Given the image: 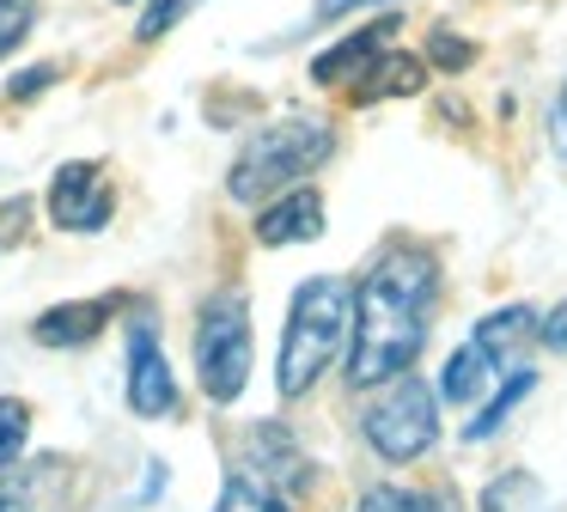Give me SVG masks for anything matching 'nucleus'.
I'll return each mask as SVG.
<instances>
[{"label":"nucleus","mask_w":567,"mask_h":512,"mask_svg":"<svg viewBox=\"0 0 567 512\" xmlns=\"http://www.w3.org/2000/svg\"><path fill=\"white\" fill-rule=\"evenodd\" d=\"M530 336H537V311H530V305H501V311L482 317L470 341H476V348L494 360V372H513Z\"/></svg>","instance_id":"nucleus-10"},{"label":"nucleus","mask_w":567,"mask_h":512,"mask_svg":"<svg viewBox=\"0 0 567 512\" xmlns=\"http://www.w3.org/2000/svg\"><path fill=\"white\" fill-rule=\"evenodd\" d=\"M111 207H116V195H111V183H104V171L92 165V158H74V165L55 171L50 219L62 232H99L104 219H111Z\"/></svg>","instance_id":"nucleus-7"},{"label":"nucleus","mask_w":567,"mask_h":512,"mask_svg":"<svg viewBox=\"0 0 567 512\" xmlns=\"http://www.w3.org/2000/svg\"><path fill=\"white\" fill-rule=\"evenodd\" d=\"M433 305H440V268L415 244H384L367 280L354 287V336H348V385L367 390L409 372L427 348Z\"/></svg>","instance_id":"nucleus-1"},{"label":"nucleus","mask_w":567,"mask_h":512,"mask_svg":"<svg viewBox=\"0 0 567 512\" xmlns=\"http://www.w3.org/2000/svg\"><path fill=\"white\" fill-rule=\"evenodd\" d=\"M530 390H537V372H530V366H513V372H506V385L494 390L488 402H482V414H476V421H464V439H470V446H482V439H494V433L506 427V414H513L518 402L530 397Z\"/></svg>","instance_id":"nucleus-13"},{"label":"nucleus","mask_w":567,"mask_h":512,"mask_svg":"<svg viewBox=\"0 0 567 512\" xmlns=\"http://www.w3.org/2000/svg\"><path fill=\"white\" fill-rule=\"evenodd\" d=\"M323 232V195L318 190H306V183H293L287 195H275L269 207L257 214V244H306V238H318Z\"/></svg>","instance_id":"nucleus-9"},{"label":"nucleus","mask_w":567,"mask_h":512,"mask_svg":"<svg viewBox=\"0 0 567 512\" xmlns=\"http://www.w3.org/2000/svg\"><path fill=\"white\" fill-rule=\"evenodd\" d=\"M482 512H555V500L530 470H506L482 488Z\"/></svg>","instance_id":"nucleus-15"},{"label":"nucleus","mask_w":567,"mask_h":512,"mask_svg":"<svg viewBox=\"0 0 567 512\" xmlns=\"http://www.w3.org/2000/svg\"><path fill=\"white\" fill-rule=\"evenodd\" d=\"M427 61L452 73V68H470V61H476V49L457 43V37H445V31H433V37H427Z\"/></svg>","instance_id":"nucleus-23"},{"label":"nucleus","mask_w":567,"mask_h":512,"mask_svg":"<svg viewBox=\"0 0 567 512\" xmlns=\"http://www.w3.org/2000/svg\"><path fill=\"white\" fill-rule=\"evenodd\" d=\"M549 141H555V153H567V85H561V98H555V110H549Z\"/></svg>","instance_id":"nucleus-26"},{"label":"nucleus","mask_w":567,"mask_h":512,"mask_svg":"<svg viewBox=\"0 0 567 512\" xmlns=\"http://www.w3.org/2000/svg\"><path fill=\"white\" fill-rule=\"evenodd\" d=\"M354 7H379V0H318V19H342Z\"/></svg>","instance_id":"nucleus-27"},{"label":"nucleus","mask_w":567,"mask_h":512,"mask_svg":"<svg viewBox=\"0 0 567 512\" xmlns=\"http://www.w3.org/2000/svg\"><path fill=\"white\" fill-rule=\"evenodd\" d=\"M488 378H494V360L476 348V341H464V348L445 360V378H440V397L445 402H457V409H470V402L488 390Z\"/></svg>","instance_id":"nucleus-14"},{"label":"nucleus","mask_w":567,"mask_h":512,"mask_svg":"<svg viewBox=\"0 0 567 512\" xmlns=\"http://www.w3.org/2000/svg\"><path fill=\"white\" fill-rule=\"evenodd\" d=\"M537 341H543V348H555V354H567V305H555V311L537 324Z\"/></svg>","instance_id":"nucleus-24"},{"label":"nucleus","mask_w":567,"mask_h":512,"mask_svg":"<svg viewBox=\"0 0 567 512\" xmlns=\"http://www.w3.org/2000/svg\"><path fill=\"white\" fill-rule=\"evenodd\" d=\"M128 409H135L141 421H165V414L177 409V378H172V366H165V348H159L147 317L128 324Z\"/></svg>","instance_id":"nucleus-6"},{"label":"nucleus","mask_w":567,"mask_h":512,"mask_svg":"<svg viewBox=\"0 0 567 512\" xmlns=\"http://www.w3.org/2000/svg\"><path fill=\"white\" fill-rule=\"evenodd\" d=\"M293 500H281L269 482H257L250 470H233L220 482V500H214V512H287Z\"/></svg>","instance_id":"nucleus-17"},{"label":"nucleus","mask_w":567,"mask_h":512,"mask_svg":"<svg viewBox=\"0 0 567 512\" xmlns=\"http://www.w3.org/2000/svg\"><path fill=\"white\" fill-rule=\"evenodd\" d=\"M104 324H111V305L104 299H74V305H50V311L31 324V336H38L43 348H80V341H92Z\"/></svg>","instance_id":"nucleus-12"},{"label":"nucleus","mask_w":567,"mask_h":512,"mask_svg":"<svg viewBox=\"0 0 567 512\" xmlns=\"http://www.w3.org/2000/svg\"><path fill=\"white\" fill-rule=\"evenodd\" d=\"M31 439V409L19 397H0V470H13Z\"/></svg>","instance_id":"nucleus-18"},{"label":"nucleus","mask_w":567,"mask_h":512,"mask_svg":"<svg viewBox=\"0 0 567 512\" xmlns=\"http://www.w3.org/2000/svg\"><path fill=\"white\" fill-rule=\"evenodd\" d=\"M55 470H62V458H43L31 482H0V512H43L50 506V500H43V482H50Z\"/></svg>","instance_id":"nucleus-19"},{"label":"nucleus","mask_w":567,"mask_h":512,"mask_svg":"<svg viewBox=\"0 0 567 512\" xmlns=\"http://www.w3.org/2000/svg\"><path fill=\"white\" fill-rule=\"evenodd\" d=\"M196 378L208 402H238L250 385V305L238 287L214 293L196 317Z\"/></svg>","instance_id":"nucleus-4"},{"label":"nucleus","mask_w":567,"mask_h":512,"mask_svg":"<svg viewBox=\"0 0 567 512\" xmlns=\"http://www.w3.org/2000/svg\"><path fill=\"white\" fill-rule=\"evenodd\" d=\"M360 433L384 463H415L421 451H433L440 439V397L421 385L415 372L384 378V390L372 397V409L360 414Z\"/></svg>","instance_id":"nucleus-5"},{"label":"nucleus","mask_w":567,"mask_h":512,"mask_svg":"<svg viewBox=\"0 0 567 512\" xmlns=\"http://www.w3.org/2000/svg\"><path fill=\"white\" fill-rule=\"evenodd\" d=\"M43 85H55V68H50V61H43V68H31V73H19V80L7 85V92H13V98H38Z\"/></svg>","instance_id":"nucleus-25"},{"label":"nucleus","mask_w":567,"mask_h":512,"mask_svg":"<svg viewBox=\"0 0 567 512\" xmlns=\"http://www.w3.org/2000/svg\"><path fill=\"white\" fill-rule=\"evenodd\" d=\"M360 512H427V494H409V488H372L360 500Z\"/></svg>","instance_id":"nucleus-22"},{"label":"nucleus","mask_w":567,"mask_h":512,"mask_svg":"<svg viewBox=\"0 0 567 512\" xmlns=\"http://www.w3.org/2000/svg\"><path fill=\"white\" fill-rule=\"evenodd\" d=\"M202 7V0H153V7L147 12H141V24H135V37H141V43H159V37L165 31H172V24L177 19H184V12H196Z\"/></svg>","instance_id":"nucleus-21"},{"label":"nucleus","mask_w":567,"mask_h":512,"mask_svg":"<svg viewBox=\"0 0 567 512\" xmlns=\"http://www.w3.org/2000/svg\"><path fill=\"white\" fill-rule=\"evenodd\" d=\"M427 512H452V500H445V494H427Z\"/></svg>","instance_id":"nucleus-28"},{"label":"nucleus","mask_w":567,"mask_h":512,"mask_svg":"<svg viewBox=\"0 0 567 512\" xmlns=\"http://www.w3.org/2000/svg\"><path fill=\"white\" fill-rule=\"evenodd\" d=\"M245 470L257 475V482H269L281 500H299L311 488V458L293 446V433L287 427H250L245 439Z\"/></svg>","instance_id":"nucleus-8"},{"label":"nucleus","mask_w":567,"mask_h":512,"mask_svg":"<svg viewBox=\"0 0 567 512\" xmlns=\"http://www.w3.org/2000/svg\"><path fill=\"white\" fill-rule=\"evenodd\" d=\"M330 153H336V129H330V122H318V116L269 122L262 134H250V141H245L233 177H226V195L245 202V207H257V202H269V195L293 190L299 177H311Z\"/></svg>","instance_id":"nucleus-3"},{"label":"nucleus","mask_w":567,"mask_h":512,"mask_svg":"<svg viewBox=\"0 0 567 512\" xmlns=\"http://www.w3.org/2000/svg\"><path fill=\"white\" fill-rule=\"evenodd\" d=\"M354 336V287L342 275H311L299 280L293 305H287L281 329V360H275V390L287 402H299L323 378V366H336L342 341Z\"/></svg>","instance_id":"nucleus-2"},{"label":"nucleus","mask_w":567,"mask_h":512,"mask_svg":"<svg viewBox=\"0 0 567 512\" xmlns=\"http://www.w3.org/2000/svg\"><path fill=\"white\" fill-rule=\"evenodd\" d=\"M31 19H38V0H0V55H13L25 43Z\"/></svg>","instance_id":"nucleus-20"},{"label":"nucleus","mask_w":567,"mask_h":512,"mask_svg":"<svg viewBox=\"0 0 567 512\" xmlns=\"http://www.w3.org/2000/svg\"><path fill=\"white\" fill-rule=\"evenodd\" d=\"M421 85V61L415 55H379L367 68V80L354 85V104H372V98H403Z\"/></svg>","instance_id":"nucleus-16"},{"label":"nucleus","mask_w":567,"mask_h":512,"mask_svg":"<svg viewBox=\"0 0 567 512\" xmlns=\"http://www.w3.org/2000/svg\"><path fill=\"white\" fill-rule=\"evenodd\" d=\"M391 31H396V19L372 24V31H354V37H342L336 49H323V55L311 61V80H318V85H342V80H354V73H367L372 61L384 55V43H391Z\"/></svg>","instance_id":"nucleus-11"}]
</instances>
